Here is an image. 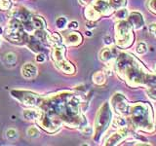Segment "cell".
<instances>
[{"instance_id":"6da1fadb","label":"cell","mask_w":156,"mask_h":146,"mask_svg":"<svg viewBox=\"0 0 156 146\" xmlns=\"http://www.w3.org/2000/svg\"><path fill=\"white\" fill-rule=\"evenodd\" d=\"M114 61L116 73L129 87L146 88L156 83V75L149 73L143 63L131 54L118 53Z\"/></svg>"},{"instance_id":"7a4b0ae2","label":"cell","mask_w":156,"mask_h":146,"mask_svg":"<svg viewBox=\"0 0 156 146\" xmlns=\"http://www.w3.org/2000/svg\"><path fill=\"white\" fill-rule=\"evenodd\" d=\"M129 120L131 125L136 130L152 134L155 131V122L153 118L152 108L145 102H136L130 105Z\"/></svg>"},{"instance_id":"3957f363","label":"cell","mask_w":156,"mask_h":146,"mask_svg":"<svg viewBox=\"0 0 156 146\" xmlns=\"http://www.w3.org/2000/svg\"><path fill=\"white\" fill-rule=\"evenodd\" d=\"M115 41L117 46L122 49L129 48L134 41L133 27L126 19H122L115 26Z\"/></svg>"},{"instance_id":"277c9868","label":"cell","mask_w":156,"mask_h":146,"mask_svg":"<svg viewBox=\"0 0 156 146\" xmlns=\"http://www.w3.org/2000/svg\"><path fill=\"white\" fill-rule=\"evenodd\" d=\"M111 121V110L109 104L105 102L98 112L95 121V140L98 141L108 128Z\"/></svg>"},{"instance_id":"5b68a950","label":"cell","mask_w":156,"mask_h":146,"mask_svg":"<svg viewBox=\"0 0 156 146\" xmlns=\"http://www.w3.org/2000/svg\"><path fill=\"white\" fill-rule=\"evenodd\" d=\"M110 105L117 115L128 116L130 104H129L128 100L126 99L124 95L120 94V92H116V94H114L113 96L111 97Z\"/></svg>"},{"instance_id":"8992f818","label":"cell","mask_w":156,"mask_h":146,"mask_svg":"<svg viewBox=\"0 0 156 146\" xmlns=\"http://www.w3.org/2000/svg\"><path fill=\"white\" fill-rule=\"evenodd\" d=\"M127 136H128V129L127 128H122L118 129L116 133L112 134L105 141V145H117L120 142H122Z\"/></svg>"},{"instance_id":"52a82bcc","label":"cell","mask_w":156,"mask_h":146,"mask_svg":"<svg viewBox=\"0 0 156 146\" xmlns=\"http://www.w3.org/2000/svg\"><path fill=\"white\" fill-rule=\"evenodd\" d=\"M127 19H128V22L132 26V27H133V29H136V30L143 28L144 26V19L143 15L139 12L130 13Z\"/></svg>"},{"instance_id":"ba28073f","label":"cell","mask_w":156,"mask_h":146,"mask_svg":"<svg viewBox=\"0 0 156 146\" xmlns=\"http://www.w3.org/2000/svg\"><path fill=\"white\" fill-rule=\"evenodd\" d=\"M65 53H66V48L62 46V44H58V45H54L51 53V57L55 62V64L60 61H65Z\"/></svg>"},{"instance_id":"9c48e42d","label":"cell","mask_w":156,"mask_h":146,"mask_svg":"<svg viewBox=\"0 0 156 146\" xmlns=\"http://www.w3.org/2000/svg\"><path fill=\"white\" fill-rule=\"evenodd\" d=\"M63 38L68 46H77L82 42V36L78 32H65Z\"/></svg>"},{"instance_id":"30bf717a","label":"cell","mask_w":156,"mask_h":146,"mask_svg":"<svg viewBox=\"0 0 156 146\" xmlns=\"http://www.w3.org/2000/svg\"><path fill=\"white\" fill-rule=\"evenodd\" d=\"M22 74L26 79H34L37 75V67L33 63L27 62L22 67Z\"/></svg>"},{"instance_id":"8fae6325","label":"cell","mask_w":156,"mask_h":146,"mask_svg":"<svg viewBox=\"0 0 156 146\" xmlns=\"http://www.w3.org/2000/svg\"><path fill=\"white\" fill-rule=\"evenodd\" d=\"M117 54L118 53H117L116 50H114L113 48H105V49H102L100 53V60L104 62L114 61Z\"/></svg>"},{"instance_id":"7c38bea8","label":"cell","mask_w":156,"mask_h":146,"mask_svg":"<svg viewBox=\"0 0 156 146\" xmlns=\"http://www.w3.org/2000/svg\"><path fill=\"white\" fill-rule=\"evenodd\" d=\"M56 65L60 68L62 71H63L65 73H68V74H72V73H74L75 71V67L73 66L69 61H67L66 60L56 63Z\"/></svg>"},{"instance_id":"4fadbf2b","label":"cell","mask_w":156,"mask_h":146,"mask_svg":"<svg viewBox=\"0 0 156 146\" xmlns=\"http://www.w3.org/2000/svg\"><path fill=\"white\" fill-rule=\"evenodd\" d=\"M112 126L115 129H122V128H127L128 126V120L126 119V116H118L112 121Z\"/></svg>"},{"instance_id":"5bb4252c","label":"cell","mask_w":156,"mask_h":146,"mask_svg":"<svg viewBox=\"0 0 156 146\" xmlns=\"http://www.w3.org/2000/svg\"><path fill=\"white\" fill-rule=\"evenodd\" d=\"M40 116V110L27 109L23 111V117L27 120H37Z\"/></svg>"},{"instance_id":"9a60e30c","label":"cell","mask_w":156,"mask_h":146,"mask_svg":"<svg viewBox=\"0 0 156 146\" xmlns=\"http://www.w3.org/2000/svg\"><path fill=\"white\" fill-rule=\"evenodd\" d=\"M93 82L97 85H104L105 83V74L102 71H98L93 75Z\"/></svg>"},{"instance_id":"2e32d148","label":"cell","mask_w":156,"mask_h":146,"mask_svg":"<svg viewBox=\"0 0 156 146\" xmlns=\"http://www.w3.org/2000/svg\"><path fill=\"white\" fill-rule=\"evenodd\" d=\"M108 4L110 5V7L112 8L113 11L115 10H118L121 8H124L126 6V1L127 0H107Z\"/></svg>"},{"instance_id":"e0dca14e","label":"cell","mask_w":156,"mask_h":146,"mask_svg":"<svg viewBox=\"0 0 156 146\" xmlns=\"http://www.w3.org/2000/svg\"><path fill=\"white\" fill-rule=\"evenodd\" d=\"M116 13H115V18L116 19H118V21H122V19H126L129 16V12L128 10L125 9V8H121V9H118L116 10Z\"/></svg>"},{"instance_id":"ac0fdd59","label":"cell","mask_w":156,"mask_h":146,"mask_svg":"<svg viewBox=\"0 0 156 146\" xmlns=\"http://www.w3.org/2000/svg\"><path fill=\"white\" fill-rule=\"evenodd\" d=\"M136 52L138 55H145L146 53H147V45L144 43V42H139L138 44H136Z\"/></svg>"},{"instance_id":"d6986e66","label":"cell","mask_w":156,"mask_h":146,"mask_svg":"<svg viewBox=\"0 0 156 146\" xmlns=\"http://www.w3.org/2000/svg\"><path fill=\"white\" fill-rule=\"evenodd\" d=\"M146 94L151 99L156 100V83L150 85L149 87H146Z\"/></svg>"},{"instance_id":"ffe728a7","label":"cell","mask_w":156,"mask_h":146,"mask_svg":"<svg viewBox=\"0 0 156 146\" xmlns=\"http://www.w3.org/2000/svg\"><path fill=\"white\" fill-rule=\"evenodd\" d=\"M27 135L29 136V137H32V138H35L39 135V130L35 126L30 127V128L27 130Z\"/></svg>"},{"instance_id":"44dd1931","label":"cell","mask_w":156,"mask_h":146,"mask_svg":"<svg viewBox=\"0 0 156 146\" xmlns=\"http://www.w3.org/2000/svg\"><path fill=\"white\" fill-rule=\"evenodd\" d=\"M5 58H6V61H7V63H9V64L14 65L17 61L16 54H14V53H8L6 57H5Z\"/></svg>"},{"instance_id":"7402d4cb","label":"cell","mask_w":156,"mask_h":146,"mask_svg":"<svg viewBox=\"0 0 156 146\" xmlns=\"http://www.w3.org/2000/svg\"><path fill=\"white\" fill-rule=\"evenodd\" d=\"M56 23H57V26L58 28H63L66 26V23H67V21H66V19L65 17H61V18H58L57 21H56Z\"/></svg>"},{"instance_id":"603a6c76","label":"cell","mask_w":156,"mask_h":146,"mask_svg":"<svg viewBox=\"0 0 156 146\" xmlns=\"http://www.w3.org/2000/svg\"><path fill=\"white\" fill-rule=\"evenodd\" d=\"M11 7V1L10 0H0V9L8 10Z\"/></svg>"},{"instance_id":"cb8c5ba5","label":"cell","mask_w":156,"mask_h":146,"mask_svg":"<svg viewBox=\"0 0 156 146\" xmlns=\"http://www.w3.org/2000/svg\"><path fill=\"white\" fill-rule=\"evenodd\" d=\"M147 7L150 12L156 15V0H148L147 2Z\"/></svg>"},{"instance_id":"d4e9b609","label":"cell","mask_w":156,"mask_h":146,"mask_svg":"<svg viewBox=\"0 0 156 146\" xmlns=\"http://www.w3.org/2000/svg\"><path fill=\"white\" fill-rule=\"evenodd\" d=\"M6 135L9 139H15L18 136V134H17V130H14V129H10L7 130L6 133Z\"/></svg>"},{"instance_id":"484cf974","label":"cell","mask_w":156,"mask_h":146,"mask_svg":"<svg viewBox=\"0 0 156 146\" xmlns=\"http://www.w3.org/2000/svg\"><path fill=\"white\" fill-rule=\"evenodd\" d=\"M82 134H85V135H91L93 134V129L90 128L89 126H85V127H83L82 128Z\"/></svg>"},{"instance_id":"4316f807","label":"cell","mask_w":156,"mask_h":146,"mask_svg":"<svg viewBox=\"0 0 156 146\" xmlns=\"http://www.w3.org/2000/svg\"><path fill=\"white\" fill-rule=\"evenodd\" d=\"M149 30L156 37V23H152L149 26Z\"/></svg>"},{"instance_id":"83f0119b","label":"cell","mask_w":156,"mask_h":146,"mask_svg":"<svg viewBox=\"0 0 156 146\" xmlns=\"http://www.w3.org/2000/svg\"><path fill=\"white\" fill-rule=\"evenodd\" d=\"M78 27V23L77 22H71L69 24H68V28L70 29H74V28H77Z\"/></svg>"},{"instance_id":"f1b7e54d","label":"cell","mask_w":156,"mask_h":146,"mask_svg":"<svg viewBox=\"0 0 156 146\" xmlns=\"http://www.w3.org/2000/svg\"><path fill=\"white\" fill-rule=\"evenodd\" d=\"M36 61H39V62H42L45 61V55H42V54H40V55H38L36 57Z\"/></svg>"},{"instance_id":"f546056e","label":"cell","mask_w":156,"mask_h":146,"mask_svg":"<svg viewBox=\"0 0 156 146\" xmlns=\"http://www.w3.org/2000/svg\"><path fill=\"white\" fill-rule=\"evenodd\" d=\"M105 44H107V45H110V44L112 43L110 36L107 35V36H105Z\"/></svg>"},{"instance_id":"4dcf8cb0","label":"cell","mask_w":156,"mask_h":146,"mask_svg":"<svg viewBox=\"0 0 156 146\" xmlns=\"http://www.w3.org/2000/svg\"><path fill=\"white\" fill-rule=\"evenodd\" d=\"M92 1H93V0H79V2L82 5H88V4H90Z\"/></svg>"},{"instance_id":"1f68e13d","label":"cell","mask_w":156,"mask_h":146,"mask_svg":"<svg viewBox=\"0 0 156 146\" xmlns=\"http://www.w3.org/2000/svg\"><path fill=\"white\" fill-rule=\"evenodd\" d=\"M86 35H87V36H92L93 34H92L91 31H87V32H86Z\"/></svg>"},{"instance_id":"d6a6232c","label":"cell","mask_w":156,"mask_h":146,"mask_svg":"<svg viewBox=\"0 0 156 146\" xmlns=\"http://www.w3.org/2000/svg\"><path fill=\"white\" fill-rule=\"evenodd\" d=\"M154 72H155V74H156V64H155V67H154Z\"/></svg>"},{"instance_id":"836d02e7","label":"cell","mask_w":156,"mask_h":146,"mask_svg":"<svg viewBox=\"0 0 156 146\" xmlns=\"http://www.w3.org/2000/svg\"><path fill=\"white\" fill-rule=\"evenodd\" d=\"M154 122H155V125H156V119H155V120H154Z\"/></svg>"}]
</instances>
